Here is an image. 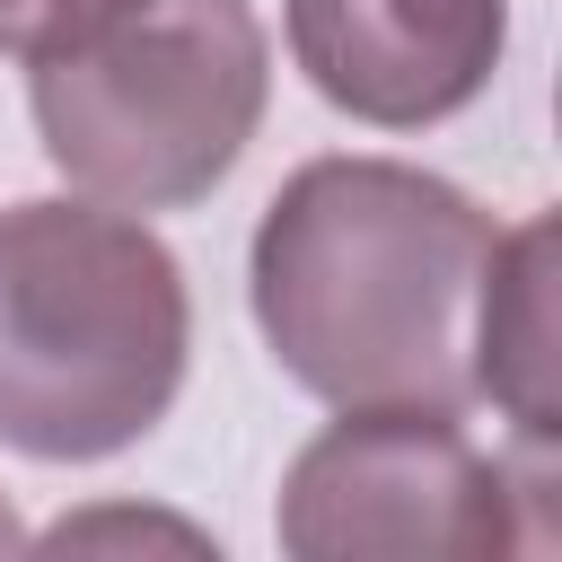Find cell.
<instances>
[{"instance_id": "1", "label": "cell", "mask_w": 562, "mask_h": 562, "mask_svg": "<svg viewBox=\"0 0 562 562\" xmlns=\"http://www.w3.org/2000/svg\"><path fill=\"white\" fill-rule=\"evenodd\" d=\"M492 237V211L430 167L307 158L246 246L263 351L334 413H465Z\"/></svg>"}, {"instance_id": "2", "label": "cell", "mask_w": 562, "mask_h": 562, "mask_svg": "<svg viewBox=\"0 0 562 562\" xmlns=\"http://www.w3.org/2000/svg\"><path fill=\"white\" fill-rule=\"evenodd\" d=\"M193 360L184 263L114 202L0 211V448L35 465L123 457L167 422Z\"/></svg>"}, {"instance_id": "3", "label": "cell", "mask_w": 562, "mask_h": 562, "mask_svg": "<svg viewBox=\"0 0 562 562\" xmlns=\"http://www.w3.org/2000/svg\"><path fill=\"white\" fill-rule=\"evenodd\" d=\"M35 140L70 193L114 211H184L228 184L272 105L255 0H140L26 79Z\"/></svg>"}, {"instance_id": "4", "label": "cell", "mask_w": 562, "mask_h": 562, "mask_svg": "<svg viewBox=\"0 0 562 562\" xmlns=\"http://www.w3.org/2000/svg\"><path fill=\"white\" fill-rule=\"evenodd\" d=\"M553 474L544 457L518 474L509 457H483L465 439L457 413H342L325 422L290 474H281V509L272 536L299 562H360V553H395V562H492L518 553V501H536Z\"/></svg>"}, {"instance_id": "5", "label": "cell", "mask_w": 562, "mask_h": 562, "mask_svg": "<svg viewBox=\"0 0 562 562\" xmlns=\"http://www.w3.org/2000/svg\"><path fill=\"white\" fill-rule=\"evenodd\" d=\"M281 26L307 88L369 132L465 114L509 53V0H290Z\"/></svg>"}, {"instance_id": "6", "label": "cell", "mask_w": 562, "mask_h": 562, "mask_svg": "<svg viewBox=\"0 0 562 562\" xmlns=\"http://www.w3.org/2000/svg\"><path fill=\"white\" fill-rule=\"evenodd\" d=\"M553 211H527L518 228L492 237L483 307H474V395H492L518 430L527 457L553 448L562 395H553Z\"/></svg>"}, {"instance_id": "7", "label": "cell", "mask_w": 562, "mask_h": 562, "mask_svg": "<svg viewBox=\"0 0 562 562\" xmlns=\"http://www.w3.org/2000/svg\"><path fill=\"white\" fill-rule=\"evenodd\" d=\"M140 0H0V53L9 61H53V53H79L88 35H105L114 18H132Z\"/></svg>"}, {"instance_id": "8", "label": "cell", "mask_w": 562, "mask_h": 562, "mask_svg": "<svg viewBox=\"0 0 562 562\" xmlns=\"http://www.w3.org/2000/svg\"><path fill=\"white\" fill-rule=\"evenodd\" d=\"M26 544H35V536H26V527H18V509L0 501V553H26Z\"/></svg>"}]
</instances>
